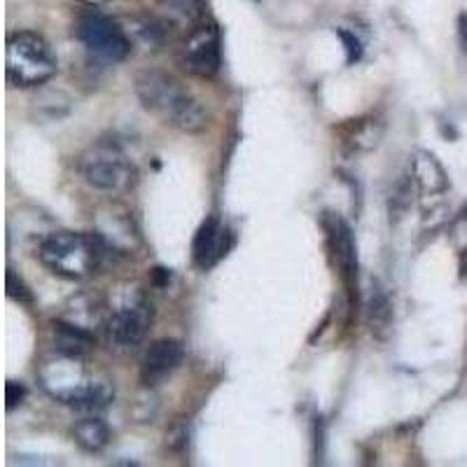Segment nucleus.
<instances>
[{
  "label": "nucleus",
  "mask_w": 467,
  "mask_h": 467,
  "mask_svg": "<svg viewBox=\"0 0 467 467\" xmlns=\"http://www.w3.org/2000/svg\"><path fill=\"white\" fill-rule=\"evenodd\" d=\"M136 96L145 110L161 117L166 124L187 133H197L206 129V108L175 80L173 75L161 70H140L133 82Z\"/></svg>",
  "instance_id": "nucleus-1"
},
{
  "label": "nucleus",
  "mask_w": 467,
  "mask_h": 467,
  "mask_svg": "<svg viewBox=\"0 0 467 467\" xmlns=\"http://www.w3.org/2000/svg\"><path fill=\"white\" fill-rule=\"evenodd\" d=\"M40 379H43L47 393L57 398V402L78 409V411L96 414L115 398L112 383L106 379L91 377L82 358L61 356V360L47 362L40 372Z\"/></svg>",
  "instance_id": "nucleus-2"
},
{
  "label": "nucleus",
  "mask_w": 467,
  "mask_h": 467,
  "mask_svg": "<svg viewBox=\"0 0 467 467\" xmlns=\"http://www.w3.org/2000/svg\"><path fill=\"white\" fill-rule=\"evenodd\" d=\"M37 257L57 276L82 281L101 266L103 245L91 234L54 232L40 244Z\"/></svg>",
  "instance_id": "nucleus-3"
},
{
  "label": "nucleus",
  "mask_w": 467,
  "mask_h": 467,
  "mask_svg": "<svg viewBox=\"0 0 467 467\" xmlns=\"http://www.w3.org/2000/svg\"><path fill=\"white\" fill-rule=\"evenodd\" d=\"M57 73V54L43 36L33 31H16L7 37L5 75L19 89L45 85Z\"/></svg>",
  "instance_id": "nucleus-4"
},
{
  "label": "nucleus",
  "mask_w": 467,
  "mask_h": 467,
  "mask_svg": "<svg viewBox=\"0 0 467 467\" xmlns=\"http://www.w3.org/2000/svg\"><path fill=\"white\" fill-rule=\"evenodd\" d=\"M80 171L87 185L106 194H119L136 185L139 171L115 143H96L82 154Z\"/></svg>",
  "instance_id": "nucleus-5"
},
{
  "label": "nucleus",
  "mask_w": 467,
  "mask_h": 467,
  "mask_svg": "<svg viewBox=\"0 0 467 467\" xmlns=\"http://www.w3.org/2000/svg\"><path fill=\"white\" fill-rule=\"evenodd\" d=\"M78 37L94 57L103 58V61H112V64L124 61L131 52V40L124 33V28L112 22L110 16L99 15V12H89V15L80 16Z\"/></svg>",
  "instance_id": "nucleus-6"
},
{
  "label": "nucleus",
  "mask_w": 467,
  "mask_h": 467,
  "mask_svg": "<svg viewBox=\"0 0 467 467\" xmlns=\"http://www.w3.org/2000/svg\"><path fill=\"white\" fill-rule=\"evenodd\" d=\"M182 68L197 78H213L223 66V43L220 31L213 22H202L192 28L187 43L182 47Z\"/></svg>",
  "instance_id": "nucleus-7"
},
{
  "label": "nucleus",
  "mask_w": 467,
  "mask_h": 467,
  "mask_svg": "<svg viewBox=\"0 0 467 467\" xmlns=\"http://www.w3.org/2000/svg\"><path fill=\"white\" fill-rule=\"evenodd\" d=\"M152 325V304L143 297H133L117 306L106 320V335L117 346H136L148 335Z\"/></svg>",
  "instance_id": "nucleus-8"
},
{
  "label": "nucleus",
  "mask_w": 467,
  "mask_h": 467,
  "mask_svg": "<svg viewBox=\"0 0 467 467\" xmlns=\"http://www.w3.org/2000/svg\"><path fill=\"white\" fill-rule=\"evenodd\" d=\"M234 245L232 229L220 223L218 218H208L199 227L194 244H192V260L202 271L213 269L220 260L227 257V253Z\"/></svg>",
  "instance_id": "nucleus-9"
},
{
  "label": "nucleus",
  "mask_w": 467,
  "mask_h": 467,
  "mask_svg": "<svg viewBox=\"0 0 467 467\" xmlns=\"http://www.w3.org/2000/svg\"><path fill=\"white\" fill-rule=\"evenodd\" d=\"M329 245L339 265V274L348 287L350 297L358 299V248L353 241V232L341 218H329L327 223Z\"/></svg>",
  "instance_id": "nucleus-10"
},
{
  "label": "nucleus",
  "mask_w": 467,
  "mask_h": 467,
  "mask_svg": "<svg viewBox=\"0 0 467 467\" xmlns=\"http://www.w3.org/2000/svg\"><path fill=\"white\" fill-rule=\"evenodd\" d=\"M185 360V348L181 341L175 339H160L154 341L148 350H145L143 362H140V377H143L145 386H157L161 379L175 372Z\"/></svg>",
  "instance_id": "nucleus-11"
},
{
  "label": "nucleus",
  "mask_w": 467,
  "mask_h": 467,
  "mask_svg": "<svg viewBox=\"0 0 467 467\" xmlns=\"http://www.w3.org/2000/svg\"><path fill=\"white\" fill-rule=\"evenodd\" d=\"M411 181L423 197H440L449 190V178L435 154L419 150L411 157Z\"/></svg>",
  "instance_id": "nucleus-12"
},
{
  "label": "nucleus",
  "mask_w": 467,
  "mask_h": 467,
  "mask_svg": "<svg viewBox=\"0 0 467 467\" xmlns=\"http://www.w3.org/2000/svg\"><path fill=\"white\" fill-rule=\"evenodd\" d=\"M160 26L175 31H192L202 24L199 0H160Z\"/></svg>",
  "instance_id": "nucleus-13"
},
{
  "label": "nucleus",
  "mask_w": 467,
  "mask_h": 467,
  "mask_svg": "<svg viewBox=\"0 0 467 467\" xmlns=\"http://www.w3.org/2000/svg\"><path fill=\"white\" fill-rule=\"evenodd\" d=\"M54 344L61 356L68 358H85L94 346V335L68 320H54Z\"/></svg>",
  "instance_id": "nucleus-14"
},
{
  "label": "nucleus",
  "mask_w": 467,
  "mask_h": 467,
  "mask_svg": "<svg viewBox=\"0 0 467 467\" xmlns=\"http://www.w3.org/2000/svg\"><path fill=\"white\" fill-rule=\"evenodd\" d=\"M73 437L82 451L99 453L103 451L108 446V441H110V428H108L106 420H101L99 416H87V419L75 423Z\"/></svg>",
  "instance_id": "nucleus-15"
},
{
  "label": "nucleus",
  "mask_w": 467,
  "mask_h": 467,
  "mask_svg": "<svg viewBox=\"0 0 467 467\" xmlns=\"http://www.w3.org/2000/svg\"><path fill=\"white\" fill-rule=\"evenodd\" d=\"M383 136V122L369 117V119H358L350 131L346 133V143L350 145V150L356 152H367V150H374L381 143Z\"/></svg>",
  "instance_id": "nucleus-16"
},
{
  "label": "nucleus",
  "mask_w": 467,
  "mask_h": 467,
  "mask_svg": "<svg viewBox=\"0 0 467 467\" xmlns=\"http://www.w3.org/2000/svg\"><path fill=\"white\" fill-rule=\"evenodd\" d=\"M369 318H372V329L374 332H381L388 329L390 318H393V311H390V302L381 292V287L372 292V304H369Z\"/></svg>",
  "instance_id": "nucleus-17"
},
{
  "label": "nucleus",
  "mask_w": 467,
  "mask_h": 467,
  "mask_svg": "<svg viewBox=\"0 0 467 467\" xmlns=\"http://www.w3.org/2000/svg\"><path fill=\"white\" fill-rule=\"evenodd\" d=\"M5 287H7V297L15 299V302H22V304H31L33 302L31 290H28L26 283H24L22 278L16 276L15 269H7Z\"/></svg>",
  "instance_id": "nucleus-18"
},
{
  "label": "nucleus",
  "mask_w": 467,
  "mask_h": 467,
  "mask_svg": "<svg viewBox=\"0 0 467 467\" xmlns=\"http://www.w3.org/2000/svg\"><path fill=\"white\" fill-rule=\"evenodd\" d=\"M337 36L341 37V43H344V47H346V61H348V64H356V61H360V57H362L360 37H358L356 33L344 31V28H337Z\"/></svg>",
  "instance_id": "nucleus-19"
},
{
  "label": "nucleus",
  "mask_w": 467,
  "mask_h": 467,
  "mask_svg": "<svg viewBox=\"0 0 467 467\" xmlns=\"http://www.w3.org/2000/svg\"><path fill=\"white\" fill-rule=\"evenodd\" d=\"M26 400V388H24V383H16V381H7L5 386V407L7 411H12L15 407H19V404Z\"/></svg>",
  "instance_id": "nucleus-20"
},
{
  "label": "nucleus",
  "mask_w": 467,
  "mask_h": 467,
  "mask_svg": "<svg viewBox=\"0 0 467 467\" xmlns=\"http://www.w3.org/2000/svg\"><path fill=\"white\" fill-rule=\"evenodd\" d=\"M458 36H461V45L467 54V12L461 15V19H458Z\"/></svg>",
  "instance_id": "nucleus-21"
},
{
  "label": "nucleus",
  "mask_w": 467,
  "mask_h": 467,
  "mask_svg": "<svg viewBox=\"0 0 467 467\" xmlns=\"http://www.w3.org/2000/svg\"><path fill=\"white\" fill-rule=\"evenodd\" d=\"M85 5H91V7H99V5H106L108 0H82Z\"/></svg>",
  "instance_id": "nucleus-22"
}]
</instances>
